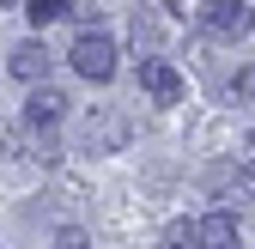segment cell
<instances>
[{"instance_id":"1","label":"cell","mask_w":255,"mask_h":249,"mask_svg":"<svg viewBox=\"0 0 255 249\" xmlns=\"http://www.w3.org/2000/svg\"><path fill=\"white\" fill-rule=\"evenodd\" d=\"M67 55H73L79 79H91V85H110V79H116V43L104 37V30H79Z\"/></svg>"},{"instance_id":"2","label":"cell","mask_w":255,"mask_h":249,"mask_svg":"<svg viewBox=\"0 0 255 249\" xmlns=\"http://www.w3.org/2000/svg\"><path fill=\"white\" fill-rule=\"evenodd\" d=\"M201 24H207V37L219 43H237L255 30V12L243 6V0H201Z\"/></svg>"},{"instance_id":"3","label":"cell","mask_w":255,"mask_h":249,"mask_svg":"<svg viewBox=\"0 0 255 249\" xmlns=\"http://www.w3.org/2000/svg\"><path fill=\"white\" fill-rule=\"evenodd\" d=\"M140 85H146V98H152V104H164V110L182 104V73L170 67V61H158V55L140 61Z\"/></svg>"},{"instance_id":"4","label":"cell","mask_w":255,"mask_h":249,"mask_svg":"<svg viewBox=\"0 0 255 249\" xmlns=\"http://www.w3.org/2000/svg\"><path fill=\"white\" fill-rule=\"evenodd\" d=\"M61 116H67V91H55V85H37V91H30L24 122H37V128H55Z\"/></svg>"},{"instance_id":"5","label":"cell","mask_w":255,"mask_h":249,"mask_svg":"<svg viewBox=\"0 0 255 249\" xmlns=\"http://www.w3.org/2000/svg\"><path fill=\"white\" fill-rule=\"evenodd\" d=\"M195 249H237V219L231 213H207L195 225Z\"/></svg>"},{"instance_id":"6","label":"cell","mask_w":255,"mask_h":249,"mask_svg":"<svg viewBox=\"0 0 255 249\" xmlns=\"http://www.w3.org/2000/svg\"><path fill=\"white\" fill-rule=\"evenodd\" d=\"M12 73H18V79H43V73H49V49H43V43H18V49H12Z\"/></svg>"},{"instance_id":"7","label":"cell","mask_w":255,"mask_h":249,"mask_svg":"<svg viewBox=\"0 0 255 249\" xmlns=\"http://www.w3.org/2000/svg\"><path fill=\"white\" fill-rule=\"evenodd\" d=\"M24 12H30V24L43 30V24H55V18H67V12H73V0H30Z\"/></svg>"},{"instance_id":"8","label":"cell","mask_w":255,"mask_h":249,"mask_svg":"<svg viewBox=\"0 0 255 249\" xmlns=\"http://www.w3.org/2000/svg\"><path fill=\"white\" fill-rule=\"evenodd\" d=\"M231 98H237V104H255V67H237V79H231Z\"/></svg>"},{"instance_id":"9","label":"cell","mask_w":255,"mask_h":249,"mask_svg":"<svg viewBox=\"0 0 255 249\" xmlns=\"http://www.w3.org/2000/svg\"><path fill=\"white\" fill-rule=\"evenodd\" d=\"M55 249H91V237H85V231H73V225H67V231H61V237H55Z\"/></svg>"},{"instance_id":"10","label":"cell","mask_w":255,"mask_h":249,"mask_svg":"<svg viewBox=\"0 0 255 249\" xmlns=\"http://www.w3.org/2000/svg\"><path fill=\"white\" fill-rule=\"evenodd\" d=\"M164 249H182V231H170V237H164Z\"/></svg>"},{"instance_id":"11","label":"cell","mask_w":255,"mask_h":249,"mask_svg":"<svg viewBox=\"0 0 255 249\" xmlns=\"http://www.w3.org/2000/svg\"><path fill=\"white\" fill-rule=\"evenodd\" d=\"M243 176H249V182H255V152H249V164H243Z\"/></svg>"},{"instance_id":"12","label":"cell","mask_w":255,"mask_h":249,"mask_svg":"<svg viewBox=\"0 0 255 249\" xmlns=\"http://www.w3.org/2000/svg\"><path fill=\"white\" fill-rule=\"evenodd\" d=\"M0 6H12V0H0Z\"/></svg>"}]
</instances>
